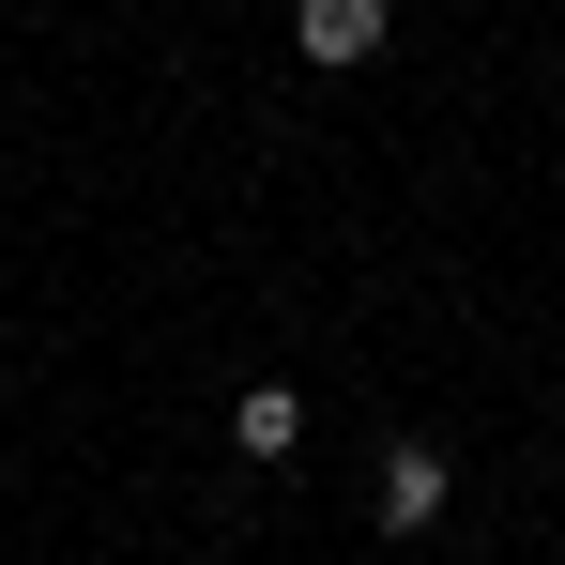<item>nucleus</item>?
<instances>
[{
    "instance_id": "1",
    "label": "nucleus",
    "mask_w": 565,
    "mask_h": 565,
    "mask_svg": "<svg viewBox=\"0 0 565 565\" xmlns=\"http://www.w3.org/2000/svg\"><path fill=\"white\" fill-rule=\"evenodd\" d=\"M367 504H382V535H428V520L459 504V459H444V444H382Z\"/></svg>"
},
{
    "instance_id": "2",
    "label": "nucleus",
    "mask_w": 565,
    "mask_h": 565,
    "mask_svg": "<svg viewBox=\"0 0 565 565\" xmlns=\"http://www.w3.org/2000/svg\"><path fill=\"white\" fill-rule=\"evenodd\" d=\"M382 31H397L382 0H306V15H290V46H306L321 77H352V62H382Z\"/></svg>"
},
{
    "instance_id": "3",
    "label": "nucleus",
    "mask_w": 565,
    "mask_h": 565,
    "mask_svg": "<svg viewBox=\"0 0 565 565\" xmlns=\"http://www.w3.org/2000/svg\"><path fill=\"white\" fill-rule=\"evenodd\" d=\"M290 444H306V397L290 382H245L230 397V459H290Z\"/></svg>"
}]
</instances>
